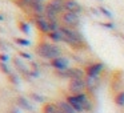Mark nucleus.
Listing matches in <instances>:
<instances>
[{
  "label": "nucleus",
  "mask_w": 124,
  "mask_h": 113,
  "mask_svg": "<svg viewBox=\"0 0 124 113\" xmlns=\"http://www.w3.org/2000/svg\"><path fill=\"white\" fill-rule=\"evenodd\" d=\"M48 4L51 7H54L59 12V15H62L65 11V0H49Z\"/></svg>",
  "instance_id": "f8f14e48"
},
{
  "label": "nucleus",
  "mask_w": 124,
  "mask_h": 113,
  "mask_svg": "<svg viewBox=\"0 0 124 113\" xmlns=\"http://www.w3.org/2000/svg\"><path fill=\"white\" fill-rule=\"evenodd\" d=\"M0 61H1V63H7V61H8V56L4 55V53H0Z\"/></svg>",
  "instance_id": "393cba45"
},
{
  "label": "nucleus",
  "mask_w": 124,
  "mask_h": 113,
  "mask_svg": "<svg viewBox=\"0 0 124 113\" xmlns=\"http://www.w3.org/2000/svg\"><path fill=\"white\" fill-rule=\"evenodd\" d=\"M60 33H62V39L64 43H67L70 47H72L73 49H81L85 45L84 37L81 36V33L79 31L73 29V28H68L62 25L60 27Z\"/></svg>",
  "instance_id": "f257e3e1"
},
{
  "label": "nucleus",
  "mask_w": 124,
  "mask_h": 113,
  "mask_svg": "<svg viewBox=\"0 0 124 113\" xmlns=\"http://www.w3.org/2000/svg\"><path fill=\"white\" fill-rule=\"evenodd\" d=\"M44 16H46L48 20H56V17L59 16V12H57L54 7H51L48 3H47L46 7H44Z\"/></svg>",
  "instance_id": "9b49d317"
},
{
  "label": "nucleus",
  "mask_w": 124,
  "mask_h": 113,
  "mask_svg": "<svg viewBox=\"0 0 124 113\" xmlns=\"http://www.w3.org/2000/svg\"><path fill=\"white\" fill-rule=\"evenodd\" d=\"M56 104H57V106H59L60 113H78L67 101H65V100L64 101H59V102H56Z\"/></svg>",
  "instance_id": "ddd939ff"
},
{
  "label": "nucleus",
  "mask_w": 124,
  "mask_h": 113,
  "mask_svg": "<svg viewBox=\"0 0 124 113\" xmlns=\"http://www.w3.org/2000/svg\"><path fill=\"white\" fill-rule=\"evenodd\" d=\"M36 53L43 59H48V60H54L56 57H60V48L56 44H51V43H39L35 48Z\"/></svg>",
  "instance_id": "f03ea898"
},
{
  "label": "nucleus",
  "mask_w": 124,
  "mask_h": 113,
  "mask_svg": "<svg viewBox=\"0 0 124 113\" xmlns=\"http://www.w3.org/2000/svg\"><path fill=\"white\" fill-rule=\"evenodd\" d=\"M113 101H115V104L117 106L123 108L124 106V91H119L115 94V97H113Z\"/></svg>",
  "instance_id": "2eb2a0df"
},
{
  "label": "nucleus",
  "mask_w": 124,
  "mask_h": 113,
  "mask_svg": "<svg viewBox=\"0 0 124 113\" xmlns=\"http://www.w3.org/2000/svg\"><path fill=\"white\" fill-rule=\"evenodd\" d=\"M0 69H1V72H3V73H6L7 76L11 75V71H9L8 65H7V63H1V61H0Z\"/></svg>",
  "instance_id": "aec40b11"
},
{
  "label": "nucleus",
  "mask_w": 124,
  "mask_h": 113,
  "mask_svg": "<svg viewBox=\"0 0 124 113\" xmlns=\"http://www.w3.org/2000/svg\"><path fill=\"white\" fill-rule=\"evenodd\" d=\"M60 75L63 77H68L71 80H75V78H84L85 72H83V69H80V68H68L64 72H60Z\"/></svg>",
  "instance_id": "0eeeda50"
},
{
  "label": "nucleus",
  "mask_w": 124,
  "mask_h": 113,
  "mask_svg": "<svg viewBox=\"0 0 124 113\" xmlns=\"http://www.w3.org/2000/svg\"><path fill=\"white\" fill-rule=\"evenodd\" d=\"M17 105H19L20 108H23V109H27V110H31L32 109V106L30 105V102L27 101V99H24V97H17Z\"/></svg>",
  "instance_id": "f3484780"
},
{
  "label": "nucleus",
  "mask_w": 124,
  "mask_h": 113,
  "mask_svg": "<svg viewBox=\"0 0 124 113\" xmlns=\"http://www.w3.org/2000/svg\"><path fill=\"white\" fill-rule=\"evenodd\" d=\"M41 110H43V113H60L59 106L55 102H46L43 105V109Z\"/></svg>",
  "instance_id": "4468645a"
},
{
  "label": "nucleus",
  "mask_w": 124,
  "mask_h": 113,
  "mask_svg": "<svg viewBox=\"0 0 124 113\" xmlns=\"http://www.w3.org/2000/svg\"><path fill=\"white\" fill-rule=\"evenodd\" d=\"M30 96L32 97V99L35 100V101H39V102H43V101H44V99H43V97H41V96H39L38 93H31Z\"/></svg>",
  "instance_id": "5701e85b"
},
{
  "label": "nucleus",
  "mask_w": 124,
  "mask_h": 113,
  "mask_svg": "<svg viewBox=\"0 0 124 113\" xmlns=\"http://www.w3.org/2000/svg\"><path fill=\"white\" fill-rule=\"evenodd\" d=\"M19 55H20L22 57H24V59H28V60L31 59V55H30V53H25V52H19Z\"/></svg>",
  "instance_id": "a878e982"
},
{
  "label": "nucleus",
  "mask_w": 124,
  "mask_h": 113,
  "mask_svg": "<svg viewBox=\"0 0 124 113\" xmlns=\"http://www.w3.org/2000/svg\"><path fill=\"white\" fill-rule=\"evenodd\" d=\"M87 88V83L84 78H75V80H71L68 84V91L72 94H79V93H84Z\"/></svg>",
  "instance_id": "20e7f679"
},
{
  "label": "nucleus",
  "mask_w": 124,
  "mask_h": 113,
  "mask_svg": "<svg viewBox=\"0 0 124 113\" xmlns=\"http://www.w3.org/2000/svg\"><path fill=\"white\" fill-rule=\"evenodd\" d=\"M9 113H19V109L14 108V109H11V110H9Z\"/></svg>",
  "instance_id": "bb28decb"
},
{
  "label": "nucleus",
  "mask_w": 124,
  "mask_h": 113,
  "mask_svg": "<svg viewBox=\"0 0 124 113\" xmlns=\"http://www.w3.org/2000/svg\"><path fill=\"white\" fill-rule=\"evenodd\" d=\"M33 23H35L36 28H38L41 33H47V35H48V33L51 32L49 21H48L47 17H44V16H35V17H33Z\"/></svg>",
  "instance_id": "39448f33"
},
{
  "label": "nucleus",
  "mask_w": 124,
  "mask_h": 113,
  "mask_svg": "<svg viewBox=\"0 0 124 113\" xmlns=\"http://www.w3.org/2000/svg\"><path fill=\"white\" fill-rule=\"evenodd\" d=\"M99 9H100V12H101V14H104V15H105V16H107V17H108V19H109V17H111V16H112V15H111V12H108V11H107V9H105V8H104V7H100V8H99Z\"/></svg>",
  "instance_id": "b1692460"
},
{
  "label": "nucleus",
  "mask_w": 124,
  "mask_h": 113,
  "mask_svg": "<svg viewBox=\"0 0 124 113\" xmlns=\"http://www.w3.org/2000/svg\"><path fill=\"white\" fill-rule=\"evenodd\" d=\"M51 65L55 68V69L60 71V72H64V71L68 69V59L65 57H56V59L51 60Z\"/></svg>",
  "instance_id": "6e6552de"
},
{
  "label": "nucleus",
  "mask_w": 124,
  "mask_h": 113,
  "mask_svg": "<svg viewBox=\"0 0 124 113\" xmlns=\"http://www.w3.org/2000/svg\"><path fill=\"white\" fill-rule=\"evenodd\" d=\"M48 36H49V39H51V40H54V41H60V40H63L60 31H52V32L48 33Z\"/></svg>",
  "instance_id": "a211bd4d"
},
{
  "label": "nucleus",
  "mask_w": 124,
  "mask_h": 113,
  "mask_svg": "<svg viewBox=\"0 0 124 113\" xmlns=\"http://www.w3.org/2000/svg\"><path fill=\"white\" fill-rule=\"evenodd\" d=\"M15 41H16L19 45H24V47H28L30 45V40H27V39H22V37H16L15 39Z\"/></svg>",
  "instance_id": "412c9836"
},
{
  "label": "nucleus",
  "mask_w": 124,
  "mask_h": 113,
  "mask_svg": "<svg viewBox=\"0 0 124 113\" xmlns=\"http://www.w3.org/2000/svg\"><path fill=\"white\" fill-rule=\"evenodd\" d=\"M3 20H4V16H3L1 14H0V21H3Z\"/></svg>",
  "instance_id": "cd10ccee"
},
{
  "label": "nucleus",
  "mask_w": 124,
  "mask_h": 113,
  "mask_svg": "<svg viewBox=\"0 0 124 113\" xmlns=\"http://www.w3.org/2000/svg\"><path fill=\"white\" fill-rule=\"evenodd\" d=\"M65 11L79 15L81 12V6L76 0H65Z\"/></svg>",
  "instance_id": "9d476101"
},
{
  "label": "nucleus",
  "mask_w": 124,
  "mask_h": 113,
  "mask_svg": "<svg viewBox=\"0 0 124 113\" xmlns=\"http://www.w3.org/2000/svg\"><path fill=\"white\" fill-rule=\"evenodd\" d=\"M103 69H104V64L103 63H93V64H89L85 68V75H87V77L97 78Z\"/></svg>",
  "instance_id": "423d86ee"
},
{
  "label": "nucleus",
  "mask_w": 124,
  "mask_h": 113,
  "mask_svg": "<svg viewBox=\"0 0 124 113\" xmlns=\"http://www.w3.org/2000/svg\"><path fill=\"white\" fill-rule=\"evenodd\" d=\"M17 27H19V29L22 31V32L30 33V25H28L25 21H22V20H20V21L17 23Z\"/></svg>",
  "instance_id": "6ab92c4d"
},
{
  "label": "nucleus",
  "mask_w": 124,
  "mask_h": 113,
  "mask_svg": "<svg viewBox=\"0 0 124 113\" xmlns=\"http://www.w3.org/2000/svg\"><path fill=\"white\" fill-rule=\"evenodd\" d=\"M8 80L11 81L12 84H15V85H17V84H19V78H17V77H16V75H14V73L8 75Z\"/></svg>",
  "instance_id": "4be33fe9"
},
{
  "label": "nucleus",
  "mask_w": 124,
  "mask_h": 113,
  "mask_svg": "<svg viewBox=\"0 0 124 113\" xmlns=\"http://www.w3.org/2000/svg\"><path fill=\"white\" fill-rule=\"evenodd\" d=\"M60 21L63 23V25H64V27L75 28L76 25L79 24L80 19H79V15L78 14H72V12L64 11L62 15H60Z\"/></svg>",
  "instance_id": "7ed1b4c3"
},
{
  "label": "nucleus",
  "mask_w": 124,
  "mask_h": 113,
  "mask_svg": "<svg viewBox=\"0 0 124 113\" xmlns=\"http://www.w3.org/2000/svg\"><path fill=\"white\" fill-rule=\"evenodd\" d=\"M14 64H15V67H16L19 71H22V72H24V73H30V71L27 69V67H25L24 63H23L20 59H17V57H14Z\"/></svg>",
  "instance_id": "dca6fc26"
},
{
  "label": "nucleus",
  "mask_w": 124,
  "mask_h": 113,
  "mask_svg": "<svg viewBox=\"0 0 124 113\" xmlns=\"http://www.w3.org/2000/svg\"><path fill=\"white\" fill-rule=\"evenodd\" d=\"M65 101H67L68 104H70L71 106H72V108H73V109H75L78 113L84 112V106H83V104H81V102L79 101V100H78V97H76L75 94H70V96H67Z\"/></svg>",
  "instance_id": "1a4fd4ad"
}]
</instances>
